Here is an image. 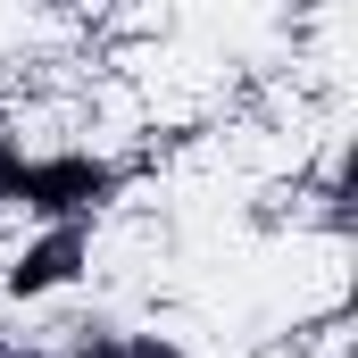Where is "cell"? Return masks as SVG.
I'll return each mask as SVG.
<instances>
[{
	"instance_id": "obj_1",
	"label": "cell",
	"mask_w": 358,
	"mask_h": 358,
	"mask_svg": "<svg viewBox=\"0 0 358 358\" xmlns=\"http://www.w3.org/2000/svg\"><path fill=\"white\" fill-rule=\"evenodd\" d=\"M108 192V167L92 159H17L0 142V200H25V208H92Z\"/></svg>"
},
{
	"instance_id": "obj_2",
	"label": "cell",
	"mask_w": 358,
	"mask_h": 358,
	"mask_svg": "<svg viewBox=\"0 0 358 358\" xmlns=\"http://www.w3.org/2000/svg\"><path fill=\"white\" fill-rule=\"evenodd\" d=\"M76 250H84V242H76V225H67V234H50L42 250H25V267L8 275V283H17V292H50V283L76 275Z\"/></svg>"
}]
</instances>
